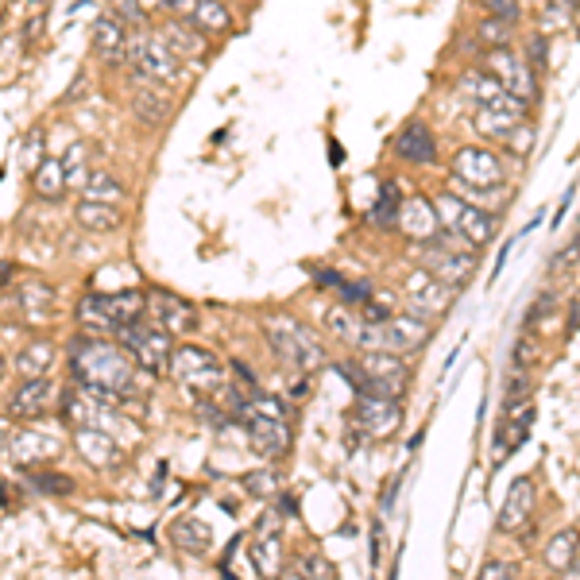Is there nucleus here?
Instances as JSON below:
<instances>
[{
	"label": "nucleus",
	"mask_w": 580,
	"mask_h": 580,
	"mask_svg": "<svg viewBox=\"0 0 580 580\" xmlns=\"http://www.w3.org/2000/svg\"><path fill=\"white\" fill-rule=\"evenodd\" d=\"M82 194H86L89 202L116 205L120 198H124V182H120L113 171H105V167H93L86 178V186H82Z\"/></svg>",
	"instance_id": "obj_36"
},
{
	"label": "nucleus",
	"mask_w": 580,
	"mask_h": 580,
	"mask_svg": "<svg viewBox=\"0 0 580 580\" xmlns=\"http://www.w3.org/2000/svg\"><path fill=\"white\" fill-rule=\"evenodd\" d=\"M457 89H461V97H468L472 105H492V101H499L507 93L492 70H464Z\"/></svg>",
	"instance_id": "obj_30"
},
{
	"label": "nucleus",
	"mask_w": 580,
	"mask_h": 580,
	"mask_svg": "<svg viewBox=\"0 0 580 580\" xmlns=\"http://www.w3.org/2000/svg\"><path fill=\"white\" fill-rule=\"evenodd\" d=\"M522 116H526V101L503 93L499 101L476 109V132H480V136H511V132L522 124Z\"/></svg>",
	"instance_id": "obj_15"
},
{
	"label": "nucleus",
	"mask_w": 580,
	"mask_h": 580,
	"mask_svg": "<svg viewBox=\"0 0 580 580\" xmlns=\"http://www.w3.org/2000/svg\"><path fill=\"white\" fill-rule=\"evenodd\" d=\"M74 445H78V457L93 468H109L120 461V445L109 430H74Z\"/></svg>",
	"instance_id": "obj_24"
},
{
	"label": "nucleus",
	"mask_w": 580,
	"mask_h": 580,
	"mask_svg": "<svg viewBox=\"0 0 580 580\" xmlns=\"http://www.w3.org/2000/svg\"><path fill=\"white\" fill-rule=\"evenodd\" d=\"M70 372L82 391L105 403H120L136 395V360L120 345H109L101 337H78L70 345Z\"/></svg>",
	"instance_id": "obj_1"
},
{
	"label": "nucleus",
	"mask_w": 580,
	"mask_h": 580,
	"mask_svg": "<svg viewBox=\"0 0 580 580\" xmlns=\"http://www.w3.org/2000/svg\"><path fill=\"white\" fill-rule=\"evenodd\" d=\"M244 488L263 499V495L275 492V476H271V472H248V476H244Z\"/></svg>",
	"instance_id": "obj_51"
},
{
	"label": "nucleus",
	"mask_w": 580,
	"mask_h": 580,
	"mask_svg": "<svg viewBox=\"0 0 580 580\" xmlns=\"http://www.w3.org/2000/svg\"><path fill=\"white\" fill-rule=\"evenodd\" d=\"M530 515H534V480L530 476H519L511 484L507 499H503V507H499L495 526H499V534H519L522 526L530 522Z\"/></svg>",
	"instance_id": "obj_20"
},
{
	"label": "nucleus",
	"mask_w": 580,
	"mask_h": 580,
	"mask_svg": "<svg viewBox=\"0 0 580 580\" xmlns=\"http://www.w3.org/2000/svg\"><path fill=\"white\" fill-rule=\"evenodd\" d=\"M190 24H194L198 31H205V35H225V31L232 28L229 4H221V0H198Z\"/></svg>",
	"instance_id": "obj_34"
},
{
	"label": "nucleus",
	"mask_w": 580,
	"mask_h": 580,
	"mask_svg": "<svg viewBox=\"0 0 580 580\" xmlns=\"http://www.w3.org/2000/svg\"><path fill=\"white\" fill-rule=\"evenodd\" d=\"M120 348L136 360V368H144L151 376H167L174 364V337L167 329H159V325H144V321H132V325H124L120 333Z\"/></svg>",
	"instance_id": "obj_5"
},
{
	"label": "nucleus",
	"mask_w": 580,
	"mask_h": 580,
	"mask_svg": "<svg viewBox=\"0 0 580 580\" xmlns=\"http://www.w3.org/2000/svg\"><path fill=\"white\" fill-rule=\"evenodd\" d=\"M128 43H132V39H128V28H124V20H116L113 12L101 16V20L93 24V55L101 58V62H109V66L124 62Z\"/></svg>",
	"instance_id": "obj_23"
},
{
	"label": "nucleus",
	"mask_w": 580,
	"mask_h": 580,
	"mask_svg": "<svg viewBox=\"0 0 580 580\" xmlns=\"http://www.w3.org/2000/svg\"><path fill=\"white\" fill-rule=\"evenodd\" d=\"M252 565L263 580H279L283 577V542L279 534H260L252 542Z\"/></svg>",
	"instance_id": "obj_32"
},
{
	"label": "nucleus",
	"mask_w": 580,
	"mask_h": 580,
	"mask_svg": "<svg viewBox=\"0 0 580 580\" xmlns=\"http://www.w3.org/2000/svg\"><path fill=\"white\" fill-rule=\"evenodd\" d=\"M325 329L333 337H341L345 345L364 348V337H368V321L360 318V310H348V306H329L325 310Z\"/></svg>",
	"instance_id": "obj_28"
},
{
	"label": "nucleus",
	"mask_w": 580,
	"mask_h": 580,
	"mask_svg": "<svg viewBox=\"0 0 580 580\" xmlns=\"http://www.w3.org/2000/svg\"><path fill=\"white\" fill-rule=\"evenodd\" d=\"M511 28H515V24H507V20L484 16V20L476 24V39H480L488 51H503V47H511Z\"/></svg>",
	"instance_id": "obj_40"
},
{
	"label": "nucleus",
	"mask_w": 580,
	"mask_h": 580,
	"mask_svg": "<svg viewBox=\"0 0 580 580\" xmlns=\"http://www.w3.org/2000/svg\"><path fill=\"white\" fill-rule=\"evenodd\" d=\"M526 399H530V379L522 376V372H515V379L507 383L503 403H507V410H515V406H526Z\"/></svg>",
	"instance_id": "obj_50"
},
{
	"label": "nucleus",
	"mask_w": 580,
	"mask_h": 580,
	"mask_svg": "<svg viewBox=\"0 0 580 580\" xmlns=\"http://www.w3.org/2000/svg\"><path fill=\"white\" fill-rule=\"evenodd\" d=\"M577 550H580V534H577V530H561V534L553 538L550 546L542 550V561L550 565L553 573H565V569H569V565H573V561L580 557Z\"/></svg>",
	"instance_id": "obj_37"
},
{
	"label": "nucleus",
	"mask_w": 580,
	"mask_h": 580,
	"mask_svg": "<svg viewBox=\"0 0 580 580\" xmlns=\"http://www.w3.org/2000/svg\"><path fill=\"white\" fill-rule=\"evenodd\" d=\"M391 151H395L403 163H414V167H434L437 163V140L422 120H410V124H403V128H399V136L391 140Z\"/></svg>",
	"instance_id": "obj_16"
},
{
	"label": "nucleus",
	"mask_w": 580,
	"mask_h": 580,
	"mask_svg": "<svg viewBox=\"0 0 580 580\" xmlns=\"http://www.w3.org/2000/svg\"><path fill=\"white\" fill-rule=\"evenodd\" d=\"M283 580H333V569H329V561H325V557H318V553H306V557H298V565H294Z\"/></svg>",
	"instance_id": "obj_41"
},
{
	"label": "nucleus",
	"mask_w": 580,
	"mask_h": 580,
	"mask_svg": "<svg viewBox=\"0 0 580 580\" xmlns=\"http://www.w3.org/2000/svg\"><path fill=\"white\" fill-rule=\"evenodd\" d=\"M449 290L437 275H430L426 267H418V271H410L406 275V298L414 302V314H441L445 306H449Z\"/></svg>",
	"instance_id": "obj_19"
},
{
	"label": "nucleus",
	"mask_w": 580,
	"mask_h": 580,
	"mask_svg": "<svg viewBox=\"0 0 580 580\" xmlns=\"http://www.w3.org/2000/svg\"><path fill=\"white\" fill-rule=\"evenodd\" d=\"M51 364H55V345H51V341H31V345L16 356V372L24 379H43Z\"/></svg>",
	"instance_id": "obj_35"
},
{
	"label": "nucleus",
	"mask_w": 580,
	"mask_h": 580,
	"mask_svg": "<svg viewBox=\"0 0 580 580\" xmlns=\"http://www.w3.org/2000/svg\"><path fill=\"white\" fill-rule=\"evenodd\" d=\"M109 12L124 24H144V8L140 0H109Z\"/></svg>",
	"instance_id": "obj_49"
},
{
	"label": "nucleus",
	"mask_w": 580,
	"mask_h": 580,
	"mask_svg": "<svg viewBox=\"0 0 580 580\" xmlns=\"http://www.w3.org/2000/svg\"><path fill=\"white\" fill-rule=\"evenodd\" d=\"M430 337V321L426 314H395L391 321L376 325V348H387V352H414L418 345H426Z\"/></svg>",
	"instance_id": "obj_13"
},
{
	"label": "nucleus",
	"mask_w": 580,
	"mask_h": 580,
	"mask_svg": "<svg viewBox=\"0 0 580 580\" xmlns=\"http://www.w3.org/2000/svg\"><path fill=\"white\" fill-rule=\"evenodd\" d=\"M43 128H31L28 140H24V147H20V167L28 174H35L39 167H43V159H47V147H43Z\"/></svg>",
	"instance_id": "obj_42"
},
{
	"label": "nucleus",
	"mask_w": 580,
	"mask_h": 580,
	"mask_svg": "<svg viewBox=\"0 0 580 580\" xmlns=\"http://www.w3.org/2000/svg\"><path fill=\"white\" fill-rule=\"evenodd\" d=\"M101 414H105V399L89 395V391H70L62 395V418L74 426V430H101Z\"/></svg>",
	"instance_id": "obj_25"
},
{
	"label": "nucleus",
	"mask_w": 580,
	"mask_h": 580,
	"mask_svg": "<svg viewBox=\"0 0 580 580\" xmlns=\"http://www.w3.org/2000/svg\"><path fill=\"white\" fill-rule=\"evenodd\" d=\"M66 186H70V178H66L62 159H55V155H47L43 167L31 174V190H35L39 202H58V198L66 194Z\"/></svg>",
	"instance_id": "obj_29"
},
{
	"label": "nucleus",
	"mask_w": 580,
	"mask_h": 580,
	"mask_svg": "<svg viewBox=\"0 0 580 580\" xmlns=\"http://www.w3.org/2000/svg\"><path fill=\"white\" fill-rule=\"evenodd\" d=\"M171 376L178 379L182 387H190V391H198L202 399H209V395H217V391L225 387V364H221L213 352H205V348L182 345L174 352Z\"/></svg>",
	"instance_id": "obj_6"
},
{
	"label": "nucleus",
	"mask_w": 580,
	"mask_h": 580,
	"mask_svg": "<svg viewBox=\"0 0 580 580\" xmlns=\"http://www.w3.org/2000/svg\"><path fill=\"white\" fill-rule=\"evenodd\" d=\"M128 58H132V70L144 78V82H159L167 86L178 78V55L171 51V43L163 35H140L128 43Z\"/></svg>",
	"instance_id": "obj_10"
},
{
	"label": "nucleus",
	"mask_w": 580,
	"mask_h": 580,
	"mask_svg": "<svg viewBox=\"0 0 580 580\" xmlns=\"http://www.w3.org/2000/svg\"><path fill=\"white\" fill-rule=\"evenodd\" d=\"M480 580H515V565L511 561H488L480 569Z\"/></svg>",
	"instance_id": "obj_53"
},
{
	"label": "nucleus",
	"mask_w": 580,
	"mask_h": 580,
	"mask_svg": "<svg viewBox=\"0 0 580 580\" xmlns=\"http://www.w3.org/2000/svg\"><path fill=\"white\" fill-rule=\"evenodd\" d=\"M484 70H492L495 78L503 82V89H507L511 97L526 101V105L538 97V74H534V70L526 66V58H519L511 47H503V51H488Z\"/></svg>",
	"instance_id": "obj_12"
},
{
	"label": "nucleus",
	"mask_w": 580,
	"mask_h": 580,
	"mask_svg": "<svg viewBox=\"0 0 580 580\" xmlns=\"http://www.w3.org/2000/svg\"><path fill=\"white\" fill-rule=\"evenodd\" d=\"M565 580H580V557L569 565V569H565Z\"/></svg>",
	"instance_id": "obj_57"
},
{
	"label": "nucleus",
	"mask_w": 580,
	"mask_h": 580,
	"mask_svg": "<svg viewBox=\"0 0 580 580\" xmlns=\"http://www.w3.org/2000/svg\"><path fill=\"white\" fill-rule=\"evenodd\" d=\"M31 484H35L39 492H47V495H70L74 492V480H70V476H62V472H47V468H35V472H31Z\"/></svg>",
	"instance_id": "obj_44"
},
{
	"label": "nucleus",
	"mask_w": 580,
	"mask_h": 580,
	"mask_svg": "<svg viewBox=\"0 0 580 580\" xmlns=\"http://www.w3.org/2000/svg\"><path fill=\"white\" fill-rule=\"evenodd\" d=\"M437 217H441V229L464 236L472 248H484L488 240H495V217L484 213L480 205L461 202L457 194H437Z\"/></svg>",
	"instance_id": "obj_7"
},
{
	"label": "nucleus",
	"mask_w": 580,
	"mask_h": 580,
	"mask_svg": "<svg viewBox=\"0 0 580 580\" xmlns=\"http://www.w3.org/2000/svg\"><path fill=\"white\" fill-rule=\"evenodd\" d=\"M74 221L89 232H116L124 225V217H120V209L116 205H105V202H89L82 198L78 209H74Z\"/></svg>",
	"instance_id": "obj_31"
},
{
	"label": "nucleus",
	"mask_w": 580,
	"mask_h": 580,
	"mask_svg": "<svg viewBox=\"0 0 580 580\" xmlns=\"http://www.w3.org/2000/svg\"><path fill=\"white\" fill-rule=\"evenodd\" d=\"M31 8H35V12H43V8H51V0H31Z\"/></svg>",
	"instance_id": "obj_58"
},
{
	"label": "nucleus",
	"mask_w": 580,
	"mask_h": 580,
	"mask_svg": "<svg viewBox=\"0 0 580 580\" xmlns=\"http://www.w3.org/2000/svg\"><path fill=\"white\" fill-rule=\"evenodd\" d=\"M43 31H47V12H31V20L24 24V39L28 43H39Z\"/></svg>",
	"instance_id": "obj_54"
},
{
	"label": "nucleus",
	"mask_w": 580,
	"mask_h": 580,
	"mask_svg": "<svg viewBox=\"0 0 580 580\" xmlns=\"http://www.w3.org/2000/svg\"><path fill=\"white\" fill-rule=\"evenodd\" d=\"M147 310H151V321L159 329H167L171 337H182V333H194L198 329V310L190 302H182L178 294H171V290H155L147 298Z\"/></svg>",
	"instance_id": "obj_14"
},
{
	"label": "nucleus",
	"mask_w": 580,
	"mask_h": 580,
	"mask_svg": "<svg viewBox=\"0 0 580 580\" xmlns=\"http://www.w3.org/2000/svg\"><path fill=\"white\" fill-rule=\"evenodd\" d=\"M244 430H248V441L260 457H283L290 449V430L283 418H263V414H248L244 418Z\"/></svg>",
	"instance_id": "obj_21"
},
{
	"label": "nucleus",
	"mask_w": 580,
	"mask_h": 580,
	"mask_svg": "<svg viewBox=\"0 0 580 580\" xmlns=\"http://www.w3.org/2000/svg\"><path fill=\"white\" fill-rule=\"evenodd\" d=\"M132 113L140 116L144 124H163L167 113H171V97L159 82H144L140 78V89L132 93Z\"/></svg>",
	"instance_id": "obj_27"
},
{
	"label": "nucleus",
	"mask_w": 580,
	"mask_h": 580,
	"mask_svg": "<svg viewBox=\"0 0 580 580\" xmlns=\"http://www.w3.org/2000/svg\"><path fill=\"white\" fill-rule=\"evenodd\" d=\"M507 144L515 147V155H526V151L534 147V128H530V124H519V128L507 136Z\"/></svg>",
	"instance_id": "obj_52"
},
{
	"label": "nucleus",
	"mask_w": 580,
	"mask_h": 580,
	"mask_svg": "<svg viewBox=\"0 0 580 580\" xmlns=\"http://www.w3.org/2000/svg\"><path fill=\"white\" fill-rule=\"evenodd\" d=\"M449 167H453V178L464 182L468 190H476V194L499 190V186L507 182V167H503V159L495 155L492 147H480V144L461 147V151L453 155Z\"/></svg>",
	"instance_id": "obj_9"
},
{
	"label": "nucleus",
	"mask_w": 580,
	"mask_h": 580,
	"mask_svg": "<svg viewBox=\"0 0 580 580\" xmlns=\"http://www.w3.org/2000/svg\"><path fill=\"white\" fill-rule=\"evenodd\" d=\"M399 229H403L410 240H418V244L434 240L437 232H441L437 205L426 202V198H403V209H399Z\"/></svg>",
	"instance_id": "obj_22"
},
{
	"label": "nucleus",
	"mask_w": 580,
	"mask_h": 580,
	"mask_svg": "<svg viewBox=\"0 0 580 580\" xmlns=\"http://www.w3.org/2000/svg\"><path fill=\"white\" fill-rule=\"evenodd\" d=\"M86 155H89V147L78 140V144H70V151H66V159H62V167H66V178H70V186H86V178H89V171H86Z\"/></svg>",
	"instance_id": "obj_45"
},
{
	"label": "nucleus",
	"mask_w": 580,
	"mask_h": 580,
	"mask_svg": "<svg viewBox=\"0 0 580 580\" xmlns=\"http://www.w3.org/2000/svg\"><path fill=\"white\" fill-rule=\"evenodd\" d=\"M356 368H360V391H368V395H387V399H399L406 391V360L399 352H387V348H368V352H360V360H356Z\"/></svg>",
	"instance_id": "obj_8"
},
{
	"label": "nucleus",
	"mask_w": 580,
	"mask_h": 580,
	"mask_svg": "<svg viewBox=\"0 0 580 580\" xmlns=\"http://www.w3.org/2000/svg\"><path fill=\"white\" fill-rule=\"evenodd\" d=\"M538 352H542L538 337L526 329L519 341H515V372H526V368H534V364H538Z\"/></svg>",
	"instance_id": "obj_46"
},
{
	"label": "nucleus",
	"mask_w": 580,
	"mask_h": 580,
	"mask_svg": "<svg viewBox=\"0 0 580 580\" xmlns=\"http://www.w3.org/2000/svg\"><path fill=\"white\" fill-rule=\"evenodd\" d=\"M472 252H476V248H472L464 236L441 229L434 240H426V244L418 248V263H422L430 275H437L445 287H464L468 275H472V267H476Z\"/></svg>",
	"instance_id": "obj_4"
},
{
	"label": "nucleus",
	"mask_w": 580,
	"mask_h": 580,
	"mask_svg": "<svg viewBox=\"0 0 580 580\" xmlns=\"http://www.w3.org/2000/svg\"><path fill=\"white\" fill-rule=\"evenodd\" d=\"M82 93H86V78H78V82L70 86V93H66V97H82Z\"/></svg>",
	"instance_id": "obj_56"
},
{
	"label": "nucleus",
	"mask_w": 580,
	"mask_h": 580,
	"mask_svg": "<svg viewBox=\"0 0 580 580\" xmlns=\"http://www.w3.org/2000/svg\"><path fill=\"white\" fill-rule=\"evenodd\" d=\"M62 453L55 434H43V430H20L16 437H8V457L20 464V468H39V464L55 461Z\"/></svg>",
	"instance_id": "obj_17"
},
{
	"label": "nucleus",
	"mask_w": 580,
	"mask_h": 580,
	"mask_svg": "<svg viewBox=\"0 0 580 580\" xmlns=\"http://www.w3.org/2000/svg\"><path fill=\"white\" fill-rule=\"evenodd\" d=\"M511 418L503 422V430H499V445L503 449H519L522 441H526V430H530V406H515V410H507Z\"/></svg>",
	"instance_id": "obj_39"
},
{
	"label": "nucleus",
	"mask_w": 580,
	"mask_h": 580,
	"mask_svg": "<svg viewBox=\"0 0 580 580\" xmlns=\"http://www.w3.org/2000/svg\"><path fill=\"white\" fill-rule=\"evenodd\" d=\"M159 35L171 43V51L178 58H202L205 55V31H198L190 20H174V16H167L163 20V28H159Z\"/></svg>",
	"instance_id": "obj_26"
},
{
	"label": "nucleus",
	"mask_w": 580,
	"mask_h": 580,
	"mask_svg": "<svg viewBox=\"0 0 580 580\" xmlns=\"http://www.w3.org/2000/svg\"><path fill=\"white\" fill-rule=\"evenodd\" d=\"M356 430L360 437H391L399 426H403V406L399 399H387V395H368V391H360V399H356Z\"/></svg>",
	"instance_id": "obj_11"
},
{
	"label": "nucleus",
	"mask_w": 580,
	"mask_h": 580,
	"mask_svg": "<svg viewBox=\"0 0 580 580\" xmlns=\"http://www.w3.org/2000/svg\"><path fill=\"white\" fill-rule=\"evenodd\" d=\"M546 43H550L546 35H530V39H526V66H530L534 74L546 70Z\"/></svg>",
	"instance_id": "obj_48"
},
{
	"label": "nucleus",
	"mask_w": 580,
	"mask_h": 580,
	"mask_svg": "<svg viewBox=\"0 0 580 580\" xmlns=\"http://www.w3.org/2000/svg\"><path fill=\"white\" fill-rule=\"evenodd\" d=\"M260 534H279V511L260 515Z\"/></svg>",
	"instance_id": "obj_55"
},
{
	"label": "nucleus",
	"mask_w": 580,
	"mask_h": 580,
	"mask_svg": "<svg viewBox=\"0 0 580 580\" xmlns=\"http://www.w3.org/2000/svg\"><path fill=\"white\" fill-rule=\"evenodd\" d=\"M147 310L144 290H116V294H86L78 302V321L86 325L89 337L97 333H120L124 325L140 321Z\"/></svg>",
	"instance_id": "obj_2"
},
{
	"label": "nucleus",
	"mask_w": 580,
	"mask_h": 580,
	"mask_svg": "<svg viewBox=\"0 0 580 580\" xmlns=\"http://www.w3.org/2000/svg\"><path fill=\"white\" fill-rule=\"evenodd\" d=\"M171 542L186 553H205L213 546V542H209V526H205L202 519H178L171 526Z\"/></svg>",
	"instance_id": "obj_38"
},
{
	"label": "nucleus",
	"mask_w": 580,
	"mask_h": 580,
	"mask_svg": "<svg viewBox=\"0 0 580 580\" xmlns=\"http://www.w3.org/2000/svg\"><path fill=\"white\" fill-rule=\"evenodd\" d=\"M58 403V383L55 379H28L12 399H8V414L12 418H20V422H28V418H39V414H47L51 406Z\"/></svg>",
	"instance_id": "obj_18"
},
{
	"label": "nucleus",
	"mask_w": 580,
	"mask_h": 580,
	"mask_svg": "<svg viewBox=\"0 0 580 580\" xmlns=\"http://www.w3.org/2000/svg\"><path fill=\"white\" fill-rule=\"evenodd\" d=\"M51 306H55V287L28 283V287L20 290V310H24L28 325H43V321L51 318Z\"/></svg>",
	"instance_id": "obj_33"
},
{
	"label": "nucleus",
	"mask_w": 580,
	"mask_h": 580,
	"mask_svg": "<svg viewBox=\"0 0 580 580\" xmlns=\"http://www.w3.org/2000/svg\"><path fill=\"white\" fill-rule=\"evenodd\" d=\"M399 209H403V202H399V190L395 186H387L383 194H379L376 209H372V225H399Z\"/></svg>",
	"instance_id": "obj_43"
},
{
	"label": "nucleus",
	"mask_w": 580,
	"mask_h": 580,
	"mask_svg": "<svg viewBox=\"0 0 580 580\" xmlns=\"http://www.w3.org/2000/svg\"><path fill=\"white\" fill-rule=\"evenodd\" d=\"M263 333H267L271 348L279 352V360H283L287 368H294V372H314V368L325 364L321 341L306 329V325H302V321L275 314V318L263 321Z\"/></svg>",
	"instance_id": "obj_3"
},
{
	"label": "nucleus",
	"mask_w": 580,
	"mask_h": 580,
	"mask_svg": "<svg viewBox=\"0 0 580 580\" xmlns=\"http://www.w3.org/2000/svg\"><path fill=\"white\" fill-rule=\"evenodd\" d=\"M561 4H565V8H577L580 0H561Z\"/></svg>",
	"instance_id": "obj_59"
},
{
	"label": "nucleus",
	"mask_w": 580,
	"mask_h": 580,
	"mask_svg": "<svg viewBox=\"0 0 580 580\" xmlns=\"http://www.w3.org/2000/svg\"><path fill=\"white\" fill-rule=\"evenodd\" d=\"M488 16L495 20H507V24H519V0H476Z\"/></svg>",
	"instance_id": "obj_47"
}]
</instances>
